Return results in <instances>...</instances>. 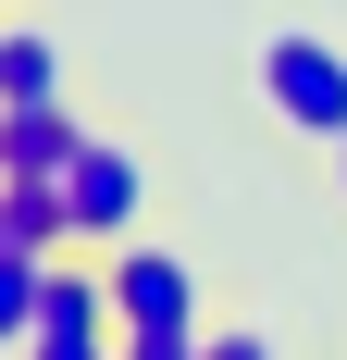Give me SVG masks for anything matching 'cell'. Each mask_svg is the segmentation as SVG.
<instances>
[{
  "label": "cell",
  "mask_w": 347,
  "mask_h": 360,
  "mask_svg": "<svg viewBox=\"0 0 347 360\" xmlns=\"http://www.w3.org/2000/svg\"><path fill=\"white\" fill-rule=\"evenodd\" d=\"M248 100L273 112L285 137L335 149L347 137V50L322 25H261V37H248Z\"/></svg>",
  "instance_id": "cell-1"
},
{
  "label": "cell",
  "mask_w": 347,
  "mask_h": 360,
  "mask_svg": "<svg viewBox=\"0 0 347 360\" xmlns=\"http://www.w3.org/2000/svg\"><path fill=\"white\" fill-rule=\"evenodd\" d=\"M63 212H74V249H112V236H137L149 224V162L124 137H87L63 174Z\"/></svg>",
  "instance_id": "cell-3"
},
{
  "label": "cell",
  "mask_w": 347,
  "mask_h": 360,
  "mask_svg": "<svg viewBox=\"0 0 347 360\" xmlns=\"http://www.w3.org/2000/svg\"><path fill=\"white\" fill-rule=\"evenodd\" d=\"M199 360H273V335H261V323H211Z\"/></svg>",
  "instance_id": "cell-8"
},
{
  "label": "cell",
  "mask_w": 347,
  "mask_h": 360,
  "mask_svg": "<svg viewBox=\"0 0 347 360\" xmlns=\"http://www.w3.org/2000/svg\"><path fill=\"white\" fill-rule=\"evenodd\" d=\"M100 274H112V323H124V348H137V360H199L211 311H199L186 249H137V236H112Z\"/></svg>",
  "instance_id": "cell-2"
},
{
  "label": "cell",
  "mask_w": 347,
  "mask_h": 360,
  "mask_svg": "<svg viewBox=\"0 0 347 360\" xmlns=\"http://www.w3.org/2000/svg\"><path fill=\"white\" fill-rule=\"evenodd\" d=\"M37 360H112L124 348V323H112V274L100 261H63L50 249V286H37Z\"/></svg>",
  "instance_id": "cell-4"
},
{
  "label": "cell",
  "mask_w": 347,
  "mask_h": 360,
  "mask_svg": "<svg viewBox=\"0 0 347 360\" xmlns=\"http://www.w3.org/2000/svg\"><path fill=\"white\" fill-rule=\"evenodd\" d=\"M37 286H50V249L0 236V348H25V335H37Z\"/></svg>",
  "instance_id": "cell-7"
},
{
  "label": "cell",
  "mask_w": 347,
  "mask_h": 360,
  "mask_svg": "<svg viewBox=\"0 0 347 360\" xmlns=\"http://www.w3.org/2000/svg\"><path fill=\"white\" fill-rule=\"evenodd\" d=\"M0 236H13V174H0Z\"/></svg>",
  "instance_id": "cell-9"
},
{
  "label": "cell",
  "mask_w": 347,
  "mask_h": 360,
  "mask_svg": "<svg viewBox=\"0 0 347 360\" xmlns=\"http://www.w3.org/2000/svg\"><path fill=\"white\" fill-rule=\"evenodd\" d=\"M100 137L74 100H13L0 112V174H74V149Z\"/></svg>",
  "instance_id": "cell-5"
},
{
  "label": "cell",
  "mask_w": 347,
  "mask_h": 360,
  "mask_svg": "<svg viewBox=\"0 0 347 360\" xmlns=\"http://www.w3.org/2000/svg\"><path fill=\"white\" fill-rule=\"evenodd\" d=\"M13 100H74V63L50 25H0V112Z\"/></svg>",
  "instance_id": "cell-6"
},
{
  "label": "cell",
  "mask_w": 347,
  "mask_h": 360,
  "mask_svg": "<svg viewBox=\"0 0 347 360\" xmlns=\"http://www.w3.org/2000/svg\"><path fill=\"white\" fill-rule=\"evenodd\" d=\"M335 199H347V137H335Z\"/></svg>",
  "instance_id": "cell-10"
}]
</instances>
